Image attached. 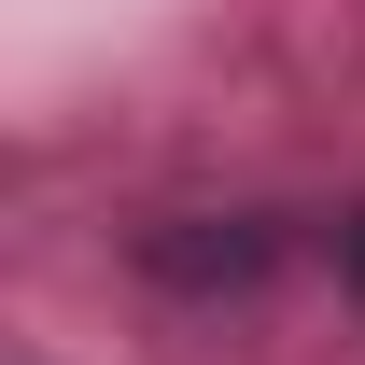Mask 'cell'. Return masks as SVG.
<instances>
[{
	"label": "cell",
	"instance_id": "cell-1",
	"mask_svg": "<svg viewBox=\"0 0 365 365\" xmlns=\"http://www.w3.org/2000/svg\"><path fill=\"white\" fill-rule=\"evenodd\" d=\"M281 239L267 225H225V239H140V267L169 281V295H225V281H267Z\"/></svg>",
	"mask_w": 365,
	"mask_h": 365
},
{
	"label": "cell",
	"instance_id": "cell-2",
	"mask_svg": "<svg viewBox=\"0 0 365 365\" xmlns=\"http://www.w3.org/2000/svg\"><path fill=\"white\" fill-rule=\"evenodd\" d=\"M337 253H351V281H365V211H351V225H337Z\"/></svg>",
	"mask_w": 365,
	"mask_h": 365
}]
</instances>
